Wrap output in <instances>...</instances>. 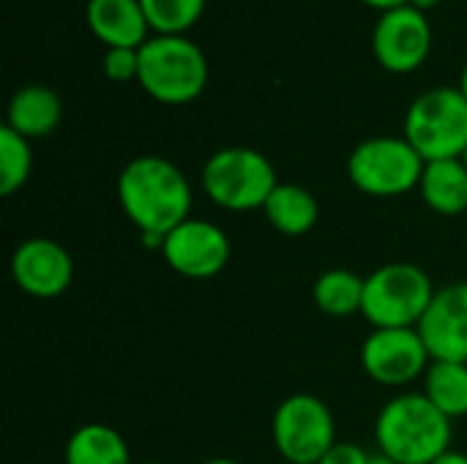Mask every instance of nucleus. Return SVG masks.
Here are the masks:
<instances>
[{
    "instance_id": "nucleus-27",
    "label": "nucleus",
    "mask_w": 467,
    "mask_h": 464,
    "mask_svg": "<svg viewBox=\"0 0 467 464\" xmlns=\"http://www.w3.org/2000/svg\"><path fill=\"white\" fill-rule=\"evenodd\" d=\"M369 464H397L391 457H386L383 451H375V454H369Z\"/></svg>"
},
{
    "instance_id": "nucleus-24",
    "label": "nucleus",
    "mask_w": 467,
    "mask_h": 464,
    "mask_svg": "<svg viewBox=\"0 0 467 464\" xmlns=\"http://www.w3.org/2000/svg\"><path fill=\"white\" fill-rule=\"evenodd\" d=\"M320 464H369V451L356 443H339L320 459Z\"/></svg>"
},
{
    "instance_id": "nucleus-31",
    "label": "nucleus",
    "mask_w": 467,
    "mask_h": 464,
    "mask_svg": "<svg viewBox=\"0 0 467 464\" xmlns=\"http://www.w3.org/2000/svg\"><path fill=\"white\" fill-rule=\"evenodd\" d=\"M462 161H465V167H467V150H465V156H462Z\"/></svg>"
},
{
    "instance_id": "nucleus-17",
    "label": "nucleus",
    "mask_w": 467,
    "mask_h": 464,
    "mask_svg": "<svg viewBox=\"0 0 467 464\" xmlns=\"http://www.w3.org/2000/svg\"><path fill=\"white\" fill-rule=\"evenodd\" d=\"M263 213L276 232L298 238V235H306L315 230V224L320 219V202L301 183H279L271 191Z\"/></svg>"
},
{
    "instance_id": "nucleus-18",
    "label": "nucleus",
    "mask_w": 467,
    "mask_h": 464,
    "mask_svg": "<svg viewBox=\"0 0 467 464\" xmlns=\"http://www.w3.org/2000/svg\"><path fill=\"white\" fill-rule=\"evenodd\" d=\"M63 459L66 464H131V451L118 429L93 421L71 432Z\"/></svg>"
},
{
    "instance_id": "nucleus-28",
    "label": "nucleus",
    "mask_w": 467,
    "mask_h": 464,
    "mask_svg": "<svg viewBox=\"0 0 467 464\" xmlns=\"http://www.w3.org/2000/svg\"><path fill=\"white\" fill-rule=\"evenodd\" d=\"M410 5H413V8H419V11H430V8H435V5H438V0H410Z\"/></svg>"
},
{
    "instance_id": "nucleus-26",
    "label": "nucleus",
    "mask_w": 467,
    "mask_h": 464,
    "mask_svg": "<svg viewBox=\"0 0 467 464\" xmlns=\"http://www.w3.org/2000/svg\"><path fill=\"white\" fill-rule=\"evenodd\" d=\"M432 464H467V454H462V451H446L443 457H438Z\"/></svg>"
},
{
    "instance_id": "nucleus-6",
    "label": "nucleus",
    "mask_w": 467,
    "mask_h": 464,
    "mask_svg": "<svg viewBox=\"0 0 467 464\" xmlns=\"http://www.w3.org/2000/svg\"><path fill=\"white\" fill-rule=\"evenodd\" d=\"M424 161L462 159L467 150V101L460 88H432L413 98L402 134Z\"/></svg>"
},
{
    "instance_id": "nucleus-13",
    "label": "nucleus",
    "mask_w": 467,
    "mask_h": 464,
    "mask_svg": "<svg viewBox=\"0 0 467 464\" xmlns=\"http://www.w3.org/2000/svg\"><path fill=\"white\" fill-rule=\"evenodd\" d=\"M416 328L432 361L467 364V282L438 287L430 309Z\"/></svg>"
},
{
    "instance_id": "nucleus-25",
    "label": "nucleus",
    "mask_w": 467,
    "mask_h": 464,
    "mask_svg": "<svg viewBox=\"0 0 467 464\" xmlns=\"http://www.w3.org/2000/svg\"><path fill=\"white\" fill-rule=\"evenodd\" d=\"M367 5L378 8V11H391V8H400V5H408L410 0H364Z\"/></svg>"
},
{
    "instance_id": "nucleus-15",
    "label": "nucleus",
    "mask_w": 467,
    "mask_h": 464,
    "mask_svg": "<svg viewBox=\"0 0 467 464\" xmlns=\"http://www.w3.org/2000/svg\"><path fill=\"white\" fill-rule=\"evenodd\" d=\"M60 118H63V101L52 88L25 85L8 101L5 126L22 134L25 139H38L52 134Z\"/></svg>"
},
{
    "instance_id": "nucleus-1",
    "label": "nucleus",
    "mask_w": 467,
    "mask_h": 464,
    "mask_svg": "<svg viewBox=\"0 0 467 464\" xmlns=\"http://www.w3.org/2000/svg\"><path fill=\"white\" fill-rule=\"evenodd\" d=\"M118 202L140 235H167L192 219L194 189L175 161L145 153L120 170Z\"/></svg>"
},
{
    "instance_id": "nucleus-9",
    "label": "nucleus",
    "mask_w": 467,
    "mask_h": 464,
    "mask_svg": "<svg viewBox=\"0 0 467 464\" xmlns=\"http://www.w3.org/2000/svg\"><path fill=\"white\" fill-rule=\"evenodd\" d=\"M432 356L419 328H372L361 345V369L386 388H402L427 375Z\"/></svg>"
},
{
    "instance_id": "nucleus-21",
    "label": "nucleus",
    "mask_w": 467,
    "mask_h": 464,
    "mask_svg": "<svg viewBox=\"0 0 467 464\" xmlns=\"http://www.w3.org/2000/svg\"><path fill=\"white\" fill-rule=\"evenodd\" d=\"M33 172V150L30 139L16 134L3 123L0 129V194L11 197L16 194Z\"/></svg>"
},
{
    "instance_id": "nucleus-29",
    "label": "nucleus",
    "mask_w": 467,
    "mask_h": 464,
    "mask_svg": "<svg viewBox=\"0 0 467 464\" xmlns=\"http://www.w3.org/2000/svg\"><path fill=\"white\" fill-rule=\"evenodd\" d=\"M202 464H241V462H235V459H230V457H216V459H208V462H202Z\"/></svg>"
},
{
    "instance_id": "nucleus-2",
    "label": "nucleus",
    "mask_w": 467,
    "mask_h": 464,
    "mask_svg": "<svg viewBox=\"0 0 467 464\" xmlns=\"http://www.w3.org/2000/svg\"><path fill=\"white\" fill-rule=\"evenodd\" d=\"M451 424L424 394L405 391L389 399L375 418L378 451L397 464H432L451 449Z\"/></svg>"
},
{
    "instance_id": "nucleus-12",
    "label": "nucleus",
    "mask_w": 467,
    "mask_h": 464,
    "mask_svg": "<svg viewBox=\"0 0 467 464\" xmlns=\"http://www.w3.org/2000/svg\"><path fill=\"white\" fill-rule=\"evenodd\" d=\"M14 284L38 301L60 298L74 282V260L52 238H27L11 254Z\"/></svg>"
},
{
    "instance_id": "nucleus-20",
    "label": "nucleus",
    "mask_w": 467,
    "mask_h": 464,
    "mask_svg": "<svg viewBox=\"0 0 467 464\" xmlns=\"http://www.w3.org/2000/svg\"><path fill=\"white\" fill-rule=\"evenodd\" d=\"M446 418L457 421L467 416V364L432 361L424 375L421 391Z\"/></svg>"
},
{
    "instance_id": "nucleus-32",
    "label": "nucleus",
    "mask_w": 467,
    "mask_h": 464,
    "mask_svg": "<svg viewBox=\"0 0 467 464\" xmlns=\"http://www.w3.org/2000/svg\"><path fill=\"white\" fill-rule=\"evenodd\" d=\"M145 464H161V462H145Z\"/></svg>"
},
{
    "instance_id": "nucleus-30",
    "label": "nucleus",
    "mask_w": 467,
    "mask_h": 464,
    "mask_svg": "<svg viewBox=\"0 0 467 464\" xmlns=\"http://www.w3.org/2000/svg\"><path fill=\"white\" fill-rule=\"evenodd\" d=\"M460 90H462V96H465L467 101V66L462 68V79H460Z\"/></svg>"
},
{
    "instance_id": "nucleus-23",
    "label": "nucleus",
    "mask_w": 467,
    "mask_h": 464,
    "mask_svg": "<svg viewBox=\"0 0 467 464\" xmlns=\"http://www.w3.org/2000/svg\"><path fill=\"white\" fill-rule=\"evenodd\" d=\"M101 68H104V74L112 82L137 79V74H140V49H129V46H112V49H107L104 52V60H101Z\"/></svg>"
},
{
    "instance_id": "nucleus-10",
    "label": "nucleus",
    "mask_w": 467,
    "mask_h": 464,
    "mask_svg": "<svg viewBox=\"0 0 467 464\" xmlns=\"http://www.w3.org/2000/svg\"><path fill=\"white\" fill-rule=\"evenodd\" d=\"M159 254L178 276L202 282L219 276L227 268L233 246L219 224L192 216L164 235V246Z\"/></svg>"
},
{
    "instance_id": "nucleus-11",
    "label": "nucleus",
    "mask_w": 467,
    "mask_h": 464,
    "mask_svg": "<svg viewBox=\"0 0 467 464\" xmlns=\"http://www.w3.org/2000/svg\"><path fill=\"white\" fill-rule=\"evenodd\" d=\"M432 49V25L424 11L408 5L383 11L372 30V52L391 74L416 71Z\"/></svg>"
},
{
    "instance_id": "nucleus-7",
    "label": "nucleus",
    "mask_w": 467,
    "mask_h": 464,
    "mask_svg": "<svg viewBox=\"0 0 467 464\" xmlns=\"http://www.w3.org/2000/svg\"><path fill=\"white\" fill-rule=\"evenodd\" d=\"M424 159L405 137H369L350 150L348 178L369 197H402L419 189Z\"/></svg>"
},
{
    "instance_id": "nucleus-8",
    "label": "nucleus",
    "mask_w": 467,
    "mask_h": 464,
    "mask_svg": "<svg viewBox=\"0 0 467 464\" xmlns=\"http://www.w3.org/2000/svg\"><path fill=\"white\" fill-rule=\"evenodd\" d=\"M271 440L287 464H320L337 446L334 413L315 394H293L271 418Z\"/></svg>"
},
{
    "instance_id": "nucleus-3",
    "label": "nucleus",
    "mask_w": 467,
    "mask_h": 464,
    "mask_svg": "<svg viewBox=\"0 0 467 464\" xmlns=\"http://www.w3.org/2000/svg\"><path fill=\"white\" fill-rule=\"evenodd\" d=\"M137 82L159 104H189L208 85L205 52L186 36H153L140 46Z\"/></svg>"
},
{
    "instance_id": "nucleus-14",
    "label": "nucleus",
    "mask_w": 467,
    "mask_h": 464,
    "mask_svg": "<svg viewBox=\"0 0 467 464\" xmlns=\"http://www.w3.org/2000/svg\"><path fill=\"white\" fill-rule=\"evenodd\" d=\"M85 16L88 27L101 44H107V49H140L148 41L150 25L140 0H88Z\"/></svg>"
},
{
    "instance_id": "nucleus-4",
    "label": "nucleus",
    "mask_w": 467,
    "mask_h": 464,
    "mask_svg": "<svg viewBox=\"0 0 467 464\" xmlns=\"http://www.w3.org/2000/svg\"><path fill=\"white\" fill-rule=\"evenodd\" d=\"M200 186L216 208L249 213L265 208L271 191L279 186V178L268 156L246 145H230L205 161Z\"/></svg>"
},
{
    "instance_id": "nucleus-22",
    "label": "nucleus",
    "mask_w": 467,
    "mask_h": 464,
    "mask_svg": "<svg viewBox=\"0 0 467 464\" xmlns=\"http://www.w3.org/2000/svg\"><path fill=\"white\" fill-rule=\"evenodd\" d=\"M150 30L159 36H183L202 16L205 0H140Z\"/></svg>"
},
{
    "instance_id": "nucleus-16",
    "label": "nucleus",
    "mask_w": 467,
    "mask_h": 464,
    "mask_svg": "<svg viewBox=\"0 0 467 464\" xmlns=\"http://www.w3.org/2000/svg\"><path fill=\"white\" fill-rule=\"evenodd\" d=\"M424 205L441 216H460L467 211V167L462 159L427 161L419 183Z\"/></svg>"
},
{
    "instance_id": "nucleus-5",
    "label": "nucleus",
    "mask_w": 467,
    "mask_h": 464,
    "mask_svg": "<svg viewBox=\"0 0 467 464\" xmlns=\"http://www.w3.org/2000/svg\"><path fill=\"white\" fill-rule=\"evenodd\" d=\"M438 287L416 263H386L367 276L361 317L372 328H416Z\"/></svg>"
},
{
    "instance_id": "nucleus-19",
    "label": "nucleus",
    "mask_w": 467,
    "mask_h": 464,
    "mask_svg": "<svg viewBox=\"0 0 467 464\" xmlns=\"http://www.w3.org/2000/svg\"><path fill=\"white\" fill-rule=\"evenodd\" d=\"M364 287H367V276H358L356 271L348 268H331L315 279L312 298L315 306L328 317H353L361 314Z\"/></svg>"
}]
</instances>
